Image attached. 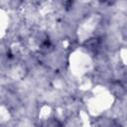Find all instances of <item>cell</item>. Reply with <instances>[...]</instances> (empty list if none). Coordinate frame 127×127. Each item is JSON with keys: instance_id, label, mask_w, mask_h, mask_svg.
Segmentation results:
<instances>
[{"instance_id": "cell-1", "label": "cell", "mask_w": 127, "mask_h": 127, "mask_svg": "<svg viewBox=\"0 0 127 127\" xmlns=\"http://www.w3.org/2000/svg\"><path fill=\"white\" fill-rule=\"evenodd\" d=\"M41 127H63V125L57 118H49L42 123Z\"/></svg>"}]
</instances>
